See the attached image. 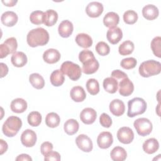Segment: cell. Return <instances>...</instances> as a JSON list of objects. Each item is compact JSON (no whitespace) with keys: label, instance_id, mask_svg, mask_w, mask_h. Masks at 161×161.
<instances>
[{"label":"cell","instance_id":"1","mask_svg":"<svg viewBox=\"0 0 161 161\" xmlns=\"http://www.w3.org/2000/svg\"><path fill=\"white\" fill-rule=\"evenodd\" d=\"M28 44L31 47L43 46L49 41V34L43 28H36L30 30L26 36Z\"/></svg>","mask_w":161,"mask_h":161},{"label":"cell","instance_id":"2","mask_svg":"<svg viewBox=\"0 0 161 161\" xmlns=\"http://www.w3.org/2000/svg\"><path fill=\"white\" fill-rule=\"evenodd\" d=\"M22 126V121L19 117L11 116L7 118L4 123L2 131L4 135L8 137L15 136Z\"/></svg>","mask_w":161,"mask_h":161},{"label":"cell","instance_id":"3","mask_svg":"<svg viewBox=\"0 0 161 161\" xmlns=\"http://www.w3.org/2000/svg\"><path fill=\"white\" fill-rule=\"evenodd\" d=\"M139 74L143 77H149L160 73L161 64L154 60L143 62L138 69Z\"/></svg>","mask_w":161,"mask_h":161},{"label":"cell","instance_id":"4","mask_svg":"<svg viewBox=\"0 0 161 161\" xmlns=\"http://www.w3.org/2000/svg\"><path fill=\"white\" fill-rule=\"evenodd\" d=\"M128 107L127 116L130 118H133L145 112L147 103L141 97H134L128 102Z\"/></svg>","mask_w":161,"mask_h":161},{"label":"cell","instance_id":"5","mask_svg":"<svg viewBox=\"0 0 161 161\" xmlns=\"http://www.w3.org/2000/svg\"><path fill=\"white\" fill-rule=\"evenodd\" d=\"M60 70L72 80H77L80 77L82 74V69L80 66L70 61H65L63 62Z\"/></svg>","mask_w":161,"mask_h":161},{"label":"cell","instance_id":"6","mask_svg":"<svg viewBox=\"0 0 161 161\" xmlns=\"http://www.w3.org/2000/svg\"><path fill=\"white\" fill-rule=\"evenodd\" d=\"M133 126L137 133L142 136L148 135L152 132L153 128L152 122L146 118L136 119L134 121Z\"/></svg>","mask_w":161,"mask_h":161},{"label":"cell","instance_id":"7","mask_svg":"<svg viewBox=\"0 0 161 161\" xmlns=\"http://www.w3.org/2000/svg\"><path fill=\"white\" fill-rule=\"evenodd\" d=\"M117 138L121 143L123 144H129L134 139V133L130 128L123 126L118 130L117 132Z\"/></svg>","mask_w":161,"mask_h":161},{"label":"cell","instance_id":"8","mask_svg":"<svg viewBox=\"0 0 161 161\" xmlns=\"http://www.w3.org/2000/svg\"><path fill=\"white\" fill-rule=\"evenodd\" d=\"M82 72L86 74H94L98 70L99 67V64L94 56L86 59L82 62Z\"/></svg>","mask_w":161,"mask_h":161},{"label":"cell","instance_id":"9","mask_svg":"<svg viewBox=\"0 0 161 161\" xmlns=\"http://www.w3.org/2000/svg\"><path fill=\"white\" fill-rule=\"evenodd\" d=\"M75 143L79 149L84 152H90L93 148L92 142L91 138L84 134H80L75 139Z\"/></svg>","mask_w":161,"mask_h":161},{"label":"cell","instance_id":"10","mask_svg":"<svg viewBox=\"0 0 161 161\" xmlns=\"http://www.w3.org/2000/svg\"><path fill=\"white\" fill-rule=\"evenodd\" d=\"M36 135L34 131L30 129H26L21 135V143L26 147H33L36 142Z\"/></svg>","mask_w":161,"mask_h":161},{"label":"cell","instance_id":"11","mask_svg":"<svg viewBox=\"0 0 161 161\" xmlns=\"http://www.w3.org/2000/svg\"><path fill=\"white\" fill-rule=\"evenodd\" d=\"M104 8L102 3L97 1L89 3L86 8L87 14L91 18L99 17L103 12Z\"/></svg>","mask_w":161,"mask_h":161},{"label":"cell","instance_id":"12","mask_svg":"<svg viewBox=\"0 0 161 161\" xmlns=\"http://www.w3.org/2000/svg\"><path fill=\"white\" fill-rule=\"evenodd\" d=\"M119 93L123 96L131 95L134 91V85L128 77L121 80L118 84Z\"/></svg>","mask_w":161,"mask_h":161},{"label":"cell","instance_id":"13","mask_svg":"<svg viewBox=\"0 0 161 161\" xmlns=\"http://www.w3.org/2000/svg\"><path fill=\"white\" fill-rule=\"evenodd\" d=\"M113 142L112 134L109 131H103L99 133L97 138V143L99 148L106 149L110 147Z\"/></svg>","mask_w":161,"mask_h":161},{"label":"cell","instance_id":"14","mask_svg":"<svg viewBox=\"0 0 161 161\" xmlns=\"http://www.w3.org/2000/svg\"><path fill=\"white\" fill-rule=\"evenodd\" d=\"M97 117L96 111L91 108H84L80 114V119L82 123L86 125L92 124Z\"/></svg>","mask_w":161,"mask_h":161},{"label":"cell","instance_id":"15","mask_svg":"<svg viewBox=\"0 0 161 161\" xmlns=\"http://www.w3.org/2000/svg\"><path fill=\"white\" fill-rule=\"evenodd\" d=\"M109 110L113 115L116 116H120L123 115L125 113V104L120 99H113L109 104Z\"/></svg>","mask_w":161,"mask_h":161},{"label":"cell","instance_id":"16","mask_svg":"<svg viewBox=\"0 0 161 161\" xmlns=\"http://www.w3.org/2000/svg\"><path fill=\"white\" fill-rule=\"evenodd\" d=\"M74 30V26L72 22L69 20L62 21L58 25V31L59 35L63 38L69 37Z\"/></svg>","mask_w":161,"mask_h":161},{"label":"cell","instance_id":"17","mask_svg":"<svg viewBox=\"0 0 161 161\" xmlns=\"http://www.w3.org/2000/svg\"><path fill=\"white\" fill-rule=\"evenodd\" d=\"M123 33L119 27L109 28L106 33V38L111 44H117L122 38Z\"/></svg>","mask_w":161,"mask_h":161},{"label":"cell","instance_id":"18","mask_svg":"<svg viewBox=\"0 0 161 161\" xmlns=\"http://www.w3.org/2000/svg\"><path fill=\"white\" fill-rule=\"evenodd\" d=\"M60 52L54 48H49L45 50L43 54V58L44 61L48 64H55L57 62L60 58Z\"/></svg>","mask_w":161,"mask_h":161},{"label":"cell","instance_id":"19","mask_svg":"<svg viewBox=\"0 0 161 161\" xmlns=\"http://www.w3.org/2000/svg\"><path fill=\"white\" fill-rule=\"evenodd\" d=\"M18 15L13 11H8L3 13L1 17L2 23L6 26H13L18 21Z\"/></svg>","mask_w":161,"mask_h":161},{"label":"cell","instance_id":"20","mask_svg":"<svg viewBox=\"0 0 161 161\" xmlns=\"http://www.w3.org/2000/svg\"><path fill=\"white\" fill-rule=\"evenodd\" d=\"M159 14L157 7L153 4H147L142 9V14L143 17L148 20H153L156 19Z\"/></svg>","mask_w":161,"mask_h":161},{"label":"cell","instance_id":"21","mask_svg":"<svg viewBox=\"0 0 161 161\" xmlns=\"http://www.w3.org/2000/svg\"><path fill=\"white\" fill-rule=\"evenodd\" d=\"M119 21V15L113 11L108 12L104 16L103 23L104 25L109 28H113L116 27Z\"/></svg>","mask_w":161,"mask_h":161},{"label":"cell","instance_id":"22","mask_svg":"<svg viewBox=\"0 0 161 161\" xmlns=\"http://www.w3.org/2000/svg\"><path fill=\"white\" fill-rule=\"evenodd\" d=\"M70 97L75 102H82L86 97V93L84 88L81 86H77L73 87L70 92Z\"/></svg>","mask_w":161,"mask_h":161},{"label":"cell","instance_id":"23","mask_svg":"<svg viewBox=\"0 0 161 161\" xmlns=\"http://www.w3.org/2000/svg\"><path fill=\"white\" fill-rule=\"evenodd\" d=\"M159 148V143L157 139L151 138L147 139L143 143V150L148 154H152L156 152Z\"/></svg>","mask_w":161,"mask_h":161},{"label":"cell","instance_id":"24","mask_svg":"<svg viewBox=\"0 0 161 161\" xmlns=\"http://www.w3.org/2000/svg\"><path fill=\"white\" fill-rule=\"evenodd\" d=\"M10 108L13 112L16 113H21L26 109L27 103L22 98H16L11 101Z\"/></svg>","mask_w":161,"mask_h":161},{"label":"cell","instance_id":"25","mask_svg":"<svg viewBox=\"0 0 161 161\" xmlns=\"http://www.w3.org/2000/svg\"><path fill=\"white\" fill-rule=\"evenodd\" d=\"M12 64L16 67H22L27 63V57L22 52H16L11 58Z\"/></svg>","mask_w":161,"mask_h":161},{"label":"cell","instance_id":"26","mask_svg":"<svg viewBox=\"0 0 161 161\" xmlns=\"http://www.w3.org/2000/svg\"><path fill=\"white\" fill-rule=\"evenodd\" d=\"M103 85L104 90L111 94L115 93L118 88V80L112 77L104 79Z\"/></svg>","mask_w":161,"mask_h":161},{"label":"cell","instance_id":"27","mask_svg":"<svg viewBox=\"0 0 161 161\" xmlns=\"http://www.w3.org/2000/svg\"><path fill=\"white\" fill-rule=\"evenodd\" d=\"M58 19V14L53 9H48L44 12L43 23L47 26L54 25Z\"/></svg>","mask_w":161,"mask_h":161},{"label":"cell","instance_id":"28","mask_svg":"<svg viewBox=\"0 0 161 161\" xmlns=\"http://www.w3.org/2000/svg\"><path fill=\"white\" fill-rule=\"evenodd\" d=\"M75 42L80 47L87 48L92 45V39L87 34L81 33L77 35L75 37Z\"/></svg>","mask_w":161,"mask_h":161},{"label":"cell","instance_id":"29","mask_svg":"<svg viewBox=\"0 0 161 161\" xmlns=\"http://www.w3.org/2000/svg\"><path fill=\"white\" fill-rule=\"evenodd\" d=\"M110 157L114 161H123L126 158L127 153L125 148L121 147H115L110 153Z\"/></svg>","mask_w":161,"mask_h":161},{"label":"cell","instance_id":"30","mask_svg":"<svg viewBox=\"0 0 161 161\" xmlns=\"http://www.w3.org/2000/svg\"><path fill=\"white\" fill-rule=\"evenodd\" d=\"M79 123L74 119H69L67 120L64 125V131L69 135H72L76 133L79 130Z\"/></svg>","mask_w":161,"mask_h":161},{"label":"cell","instance_id":"31","mask_svg":"<svg viewBox=\"0 0 161 161\" xmlns=\"http://www.w3.org/2000/svg\"><path fill=\"white\" fill-rule=\"evenodd\" d=\"M50 80L51 84L56 87L62 86L65 80V77L64 74L60 70L57 69L53 71L50 75Z\"/></svg>","mask_w":161,"mask_h":161},{"label":"cell","instance_id":"32","mask_svg":"<svg viewBox=\"0 0 161 161\" xmlns=\"http://www.w3.org/2000/svg\"><path fill=\"white\" fill-rule=\"evenodd\" d=\"M29 81L31 86L37 89H42L45 86L43 77L38 73H33L29 76Z\"/></svg>","mask_w":161,"mask_h":161},{"label":"cell","instance_id":"33","mask_svg":"<svg viewBox=\"0 0 161 161\" xmlns=\"http://www.w3.org/2000/svg\"><path fill=\"white\" fill-rule=\"evenodd\" d=\"M60 121V116L58 114L52 112L47 114L45 118V123L47 126L50 128H55L58 126Z\"/></svg>","mask_w":161,"mask_h":161},{"label":"cell","instance_id":"34","mask_svg":"<svg viewBox=\"0 0 161 161\" xmlns=\"http://www.w3.org/2000/svg\"><path fill=\"white\" fill-rule=\"evenodd\" d=\"M134 48V43L131 41L126 40L119 46L118 52L121 55H128L133 52Z\"/></svg>","mask_w":161,"mask_h":161},{"label":"cell","instance_id":"35","mask_svg":"<svg viewBox=\"0 0 161 161\" xmlns=\"http://www.w3.org/2000/svg\"><path fill=\"white\" fill-rule=\"evenodd\" d=\"M42 119V115L38 111L31 112L27 117L28 123L31 126H38L41 123Z\"/></svg>","mask_w":161,"mask_h":161},{"label":"cell","instance_id":"36","mask_svg":"<svg viewBox=\"0 0 161 161\" xmlns=\"http://www.w3.org/2000/svg\"><path fill=\"white\" fill-rule=\"evenodd\" d=\"M87 91L91 95H96L99 92V84L95 79H89L86 82Z\"/></svg>","mask_w":161,"mask_h":161},{"label":"cell","instance_id":"37","mask_svg":"<svg viewBox=\"0 0 161 161\" xmlns=\"http://www.w3.org/2000/svg\"><path fill=\"white\" fill-rule=\"evenodd\" d=\"M138 14L133 10H128L123 14V21L128 25H133L138 20Z\"/></svg>","mask_w":161,"mask_h":161},{"label":"cell","instance_id":"38","mask_svg":"<svg viewBox=\"0 0 161 161\" xmlns=\"http://www.w3.org/2000/svg\"><path fill=\"white\" fill-rule=\"evenodd\" d=\"M161 38L156 36L151 42V48L153 54L158 58L161 57Z\"/></svg>","mask_w":161,"mask_h":161},{"label":"cell","instance_id":"39","mask_svg":"<svg viewBox=\"0 0 161 161\" xmlns=\"http://www.w3.org/2000/svg\"><path fill=\"white\" fill-rule=\"evenodd\" d=\"M43 14L44 12L37 10L33 11L30 16V21L35 25H40L43 23Z\"/></svg>","mask_w":161,"mask_h":161},{"label":"cell","instance_id":"40","mask_svg":"<svg viewBox=\"0 0 161 161\" xmlns=\"http://www.w3.org/2000/svg\"><path fill=\"white\" fill-rule=\"evenodd\" d=\"M95 48L97 53L101 56L107 55L110 52V48L109 45L104 42H98L96 44Z\"/></svg>","mask_w":161,"mask_h":161},{"label":"cell","instance_id":"41","mask_svg":"<svg viewBox=\"0 0 161 161\" xmlns=\"http://www.w3.org/2000/svg\"><path fill=\"white\" fill-rule=\"evenodd\" d=\"M137 64V61L136 58L133 57H128L122 59L120 62V65L125 69H131L135 67Z\"/></svg>","mask_w":161,"mask_h":161},{"label":"cell","instance_id":"42","mask_svg":"<svg viewBox=\"0 0 161 161\" xmlns=\"http://www.w3.org/2000/svg\"><path fill=\"white\" fill-rule=\"evenodd\" d=\"M9 49L10 53H14L16 52V50L18 47V43L16 39L14 37H10L6 39L4 43Z\"/></svg>","mask_w":161,"mask_h":161},{"label":"cell","instance_id":"43","mask_svg":"<svg viewBox=\"0 0 161 161\" xmlns=\"http://www.w3.org/2000/svg\"><path fill=\"white\" fill-rule=\"evenodd\" d=\"M99 123L103 127L109 128L112 125V119L108 114L103 113L99 117Z\"/></svg>","mask_w":161,"mask_h":161},{"label":"cell","instance_id":"44","mask_svg":"<svg viewBox=\"0 0 161 161\" xmlns=\"http://www.w3.org/2000/svg\"><path fill=\"white\" fill-rule=\"evenodd\" d=\"M44 160L46 161H59L60 160V155L58 152L55 151H51L44 155Z\"/></svg>","mask_w":161,"mask_h":161},{"label":"cell","instance_id":"45","mask_svg":"<svg viewBox=\"0 0 161 161\" xmlns=\"http://www.w3.org/2000/svg\"><path fill=\"white\" fill-rule=\"evenodd\" d=\"M53 145L52 143L49 142H43L40 147V151L42 155H45L48 152H51L53 149Z\"/></svg>","mask_w":161,"mask_h":161},{"label":"cell","instance_id":"46","mask_svg":"<svg viewBox=\"0 0 161 161\" xmlns=\"http://www.w3.org/2000/svg\"><path fill=\"white\" fill-rule=\"evenodd\" d=\"M111 75L112 77L116 79L117 80H122L124 78L128 77V75H127L126 74H125V72H123L121 70H118V69L113 70L111 72Z\"/></svg>","mask_w":161,"mask_h":161},{"label":"cell","instance_id":"47","mask_svg":"<svg viewBox=\"0 0 161 161\" xmlns=\"http://www.w3.org/2000/svg\"><path fill=\"white\" fill-rule=\"evenodd\" d=\"M9 53H10L7 46L4 43L1 44L0 45V58H3Z\"/></svg>","mask_w":161,"mask_h":161},{"label":"cell","instance_id":"48","mask_svg":"<svg viewBox=\"0 0 161 161\" xmlns=\"http://www.w3.org/2000/svg\"><path fill=\"white\" fill-rule=\"evenodd\" d=\"M8 146L7 143L3 139L0 140V155H3L8 150Z\"/></svg>","mask_w":161,"mask_h":161},{"label":"cell","instance_id":"49","mask_svg":"<svg viewBox=\"0 0 161 161\" xmlns=\"http://www.w3.org/2000/svg\"><path fill=\"white\" fill-rule=\"evenodd\" d=\"M16 161H20V160H23V161H31L32 158L30 157V156H29L28 154H25V153H23L21 155H19L16 158Z\"/></svg>","mask_w":161,"mask_h":161},{"label":"cell","instance_id":"50","mask_svg":"<svg viewBox=\"0 0 161 161\" xmlns=\"http://www.w3.org/2000/svg\"><path fill=\"white\" fill-rule=\"evenodd\" d=\"M1 65V77H4V76H6L8 72V66L6 65V64L1 62L0 64Z\"/></svg>","mask_w":161,"mask_h":161},{"label":"cell","instance_id":"51","mask_svg":"<svg viewBox=\"0 0 161 161\" xmlns=\"http://www.w3.org/2000/svg\"><path fill=\"white\" fill-rule=\"evenodd\" d=\"M18 1H14V0H10V1H2V3L6 6H9V7H12L14 6L16 3H17Z\"/></svg>","mask_w":161,"mask_h":161}]
</instances>
